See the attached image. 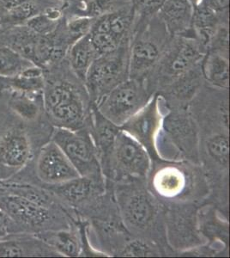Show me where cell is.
<instances>
[{"label": "cell", "mask_w": 230, "mask_h": 258, "mask_svg": "<svg viewBox=\"0 0 230 258\" xmlns=\"http://www.w3.org/2000/svg\"><path fill=\"white\" fill-rule=\"evenodd\" d=\"M94 179L79 176L58 184L45 185L44 188L71 205H78L86 199L93 189Z\"/></svg>", "instance_id": "cell-21"}, {"label": "cell", "mask_w": 230, "mask_h": 258, "mask_svg": "<svg viewBox=\"0 0 230 258\" xmlns=\"http://www.w3.org/2000/svg\"><path fill=\"white\" fill-rule=\"evenodd\" d=\"M97 57L90 35H87L70 45L65 55V60L74 75L84 83L88 71Z\"/></svg>", "instance_id": "cell-19"}, {"label": "cell", "mask_w": 230, "mask_h": 258, "mask_svg": "<svg viewBox=\"0 0 230 258\" xmlns=\"http://www.w3.org/2000/svg\"><path fill=\"white\" fill-rule=\"evenodd\" d=\"M22 233L14 221L0 209V240L11 237L12 235Z\"/></svg>", "instance_id": "cell-32"}, {"label": "cell", "mask_w": 230, "mask_h": 258, "mask_svg": "<svg viewBox=\"0 0 230 258\" xmlns=\"http://www.w3.org/2000/svg\"><path fill=\"white\" fill-rule=\"evenodd\" d=\"M54 249L31 233H18L0 240V257L51 256Z\"/></svg>", "instance_id": "cell-14"}, {"label": "cell", "mask_w": 230, "mask_h": 258, "mask_svg": "<svg viewBox=\"0 0 230 258\" xmlns=\"http://www.w3.org/2000/svg\"><path fill=\"white\" fill-rule=\"evenodd\" d=\"M0 209L14 221L22 233L35 234L47 231L53 223L52 208L2 189Z\"/></svg>", "instance_id": "cell-7"}, {"label": "cell", "mask_w": 230, "mask_h": 258, "mask_svg": "<svg viewBox=\"0 0 230 258\" xmlns=\"http://www.w3.org/2000/svg\"><path fill=\"white\" fill-rule=\"evenodd\" d=\"M58 1L63 4L64 7L68 6H78L79 8H81L82 6H83V5L79 2V0H58Z\"/></svg>", "instance_id": "cell-35"}, {"label": "cell", "mask_w": 230, "mask_h": 258, "mask_svg": "<svg viewBox=\"0 0 230 258\" xmlns=\"http://www.w3.org/2000/svg\"><path fill=\"white\" fill-rule=\"evenodd\" d=\"M165 0H131L135 22L146 21L158 15Z\"/></svg>", "instance_id": "cell-30"}, {"label": "cell", "mask_w": 230, "mask_h": 258, "mask_svg": "<svg viewBox=\"0 0 230 258\" xmlns=\"http://www.w3.org/2000/svg\"><path fill=\"white\" fill-rule=\"evenodd\" d=\"M135 24L132 4L96 18L91 31L104 33L119 45L131 41Z\"/></svg>", "instance_id": "cell-12"}, {"label": "cell", "mask_w": 230, "mask_h": 258, "mask_svg": "<svg viewBox=\"0 0 230 258\" xmlns=\"http://www.w3.org/2000/svg\"><path fill=\"white\" fill-rule=\"evenodd\" d=\"M42 99L44 110L56 126L78 130L84 123L85 103L72 80H46Z\"/></svg>", "instance_id": "cell-3"}, {"label": "cell", "mask_w": 230, "mask_h": 258, "mask_svg": "<svg viewBox=\"0 0 230 258\" xmlns=\"http://www.w3.org/2000/svg\"><path fill=\"white\" fill-rule=\"evenodd\" d=\"M172 36L158 15L135 22L130 41L129 79L146 80L160 60Z\"/></svg>", "instance_id": "cell-1"}, {"label": "cell", "mask_w": 230, "mask_h": 258, "mask_svg": "<svg viewBox=\"0 0 230 258\" xmlns=\"http://www.w3.org/2000/svg\"><path fill=\"white\" fill-rule=\"evenodd\" d=\"M151 250L143 241L135 240L128 243L121 252L124 256H148L152 255Z\"/></svg>", "instance_id": "cell-31"}, {"label": "cell", "mask_w": 230, "mask_h": 258, "mask_svg": "<svg viewBox=\"0 0 230 258\" xmlns=\"http://www.w3.org/2000/svg\"><path fill=\"white\" fill-rule=\"evenodd\" d=\"M27 1H31V0H2L1 6H2L4 12H6L7 10L12 9L15 6H19L21 4L27 2Z\"/></svg>", "instance_id": "cell-34"}, {"label": "cell", "mask_w": 230, "mask_h": 258, "mask_svg": "<svg viewBox=\"0 0 230 258\" xmlns=\"http://www.w3.org/2000/svg\"><path fill=\"white\" fill-rule=\"evenodd\" d=\"M12 91L30 95H43L45 74L42 68L33 64L14 78L2 79Z\"/></svg>", "instance_id": "cell-23"}, {"label": "cell", "mask_w": 230, "mask_h": 258, "mask_svg": "<svg viewBox=\"0 0 230 258\" xmlns=\"http://www.w3.org/2000/svg\"><path fill=\"white\" fill-rule=\"evenodd\" d=\"M193 7L187 0H165L158 15L171 36L193 35Z\"/></svg>", "instance_id": "cell-15"}, {"label": "cell", "mask_w": 230, "mask_h": 258, "mask_svg": "<svg viewBox=\"0 0 230 258\" xmlns=\"http://www.w3.org/2000/svg\"><path fill=\"white\" fill-rule=\"evenodd\" d=\"M131 3V0H91L83 5L78 16L98 18Z\"/></svg>", "instance_id": "cell-26"}, {"label": "cell", "mask_w": 230, "mask_h": 258, "mask_svg": "<svg viewBox=\"0 0 230 258\" xmlns=\"http://www.w3.org/2000/svg\"><path fill=\"white\" fill-rule=\"evenodd\" d=\"M0 23H1V16H0Z\"/></svg>", "instance_id": "cell-38"}, {"label": "cell", "mask_w": 230, "mask_h": 258, "mask_svg": "<svg viewBox=\"0 0 230 258\" xmlns=\"http://www.w3.org/2000/svg\"><path fill=\"white\" fill-rule=\"evenodd\" d=\"M159 99V95H154L145 106L120 126L139 141L148 152L154 149L155 140L160 131L162 124Z\"/></svg>", "instance_id": "cell-11"}, {"label": "cell", "mask_w": 230, "mask_h": 258, "mask_svg": "<svg viewBox=\"0 0 230 258\" xmlns=\"http://www.w3.org/2000/svg\"><path fill=\"white\" fill-rule=\"evenodd\" d=\"M90 1H91V0H79V2H80L82 5H85V4L90 2Z\"/></svg>", "instance_id": "cell-37"}, {"label": "cell", "mask_w": 230, "mask_h": 258, "mask_svg": "<svg viewBox=\"0 0 230 258\" xmlns=\"http://www.w3.org/2000/svg\"><path fill=\"white\" fill-rule=\"evenodd\" d=\"M190 4H191V6L194 8L195 6H198L199 4L201 3L202 0H187Z\"/></svg>", "instance_id": "cell-36"}, {"label": "cell", "mask_w": 230, "mask_h": 258, "mask_svg": "<svg viewBox=\"0 0 230 258\" xmlns=\"http://www.w3.org/2000/svg\"><path fill=\"white\" fill-rule=\"evenodd\" d=\"M42 96L12 91L7 102L8 109L15 117L22 121L33 122L37 120L41 114V108H43Z\"/></svg>", "instance_id": "cell-22"}, {"label": "cell", "mask_w": 230, "mask_h": 258, "mask_svg": "<svg viewBox=\"0 0 230 258\" xmlns=\"http://www.w3.org/2000/svg\"><path fill=\"white\" fill-rule=\"evenodd\" d=\"M229 21V15H219L199 4L193 8L192 30L195 38L206 49L211 36L222 22Z\"/></svg>", "instance_id": "cell-18"}, {"label": "cell", "mask_w": 230, "mask_h": 258, "mask_svg": "<svg viewBox=\"0 0 230 258\" xmlns=\"http://www.w3.org/2000/svg\"><path fill=\"white\" fill-rule=\"evenodd\" d=\"M207 152L210 158L224 168L228 166L229 141L227 135H216L210 137L206 143Z\"/></svg>", "instance_id": "cell-28"}, {"label": "cell", "mask_w": 230, "mask_h": 258, "mask_svg": "<svg viewBox=\"0 0 230 258\" xmlns=\"http://www.w3.org/2000/svg\"><path fill=\"white\" fill-rule=\"evenodd\" d=\"M200 4L219 15H229V0H202Z\"/></svg>", "instance_id": "cell-33"}, {"label": "cell", "mask_w": 230, "mask_h": 258, "mask_svg": "<svg viewBox=\"0 0 230 258\" xmlns=\"http://www.w3.org/2000/svg\"><path fill=\"white\" fill-rule=\"evenodd\" d=\"M33 64L12 47H0V78H14Z\"/></svg>", "instance_id": "cell-25"}, {"label": "cell", "mask_w": 230, "mask_h": 258, "mask_svg": "<svg viewBox=\"0 0 230 258\" xmlns=\"http://www.w3.org/2000/svg\"><path fill=\"white\" fill-rule=\"evenodd\" d=\"M150 95L145 80L128 79L103 95L94 104L102 116L120 127L146 105Z\"/></svg>", "instance_id": "cell-4"}, {"label": "cell", "mask_w": 230, "mask_h": 258, "mask_svg": "<svg viewBox=\"0 0 230 258\" xmlns=\"http://www.w3.org/2000/svg\"><path fill=\"white\" fill-rule=\"evenodd\" d=\"M206 49L191 35H176L170 39L160 60L148 78L146 84L151 89L163 90L187 71L199 64Z\"/></svg>", "instance_id": "cell-2"}, {"label": "cell", "mask_w": 230, "mask_h": 258, "mask_svg": "<svg viewBox=\"0 0 230 258\" xmlns=\"http://www.w3.org/2000/svg\"><path fill=\"white\" fill-rule=\"evenodd\" d=\"M35 235L58 254L66 256H78L79 255L81 249L79 241L76 235L72 232L47 230Z\"/></svg>", "instance_id": "cell-24"}, {"label": "cell", "mask_w": 230, "mask_h": 258, "mask_svg": "<svg viewBox=\"0 0 230 258\" xmlns=\"http://www.w3.org/2000/svg\"><path fill=\"white\" fill-rule=\"evenodd\" d=\"M204 82L213 88L227 91L229 86V60L227 56L208 51L201 61Z\"/></svg>", "instance_id": "cell-17"}, {"label": "cell", "mask_w": 230, "mask_h": 258, "mask_svg": "<svg viewBox=\"0 0 230 258\" xmlns=\"http://www.w3.org/2000/svg\"><path fill=\"white\" fill-rule=\"evenodd\" d=\"M35 172L44 185L58 184L81 176L62 150L52 141L40 150Z\"/></svg>", "instance_id": "cell-10"}, {"label": "cell", "mask_w": 230, "mask_h": 258, "mask_svg": "<svg viewBox=\"0 0 230 258\" xmlns=\"http://www.w3.org/2000/svg\"><path fill=\"white\" fill-rule=\"evenodd\" d=\"M114 165L119 172L135 178H144L150 170L148 150L125 130L120 128L114 140L111 170Z\"/></svg>", "instance_id": "cell-9"}, {"label": "cell", "mask_w": 230, "mask_h": 258, "mask_svg": "<svg viewBox=\"0 0 230 258\" xmlns=\"http://www.w3.org/2000/svg\"><path fill=\"white\" fill-rule=\"evenodd\" d=\"M96 19L85 16L64 17V27L70 46L90 34Z\"/></svg>", "instance_id": "cell-27"}, {"label": "cell", "mask_w": 230, "mask_h": 258, "mask_svg": "<svg viewBox=\"0 0 230 258\" xmlns=\"http://www.w3.org/2000/svg\"><path fill=\"white\" fill-rule=\"evenodd\" d=\"M229 21L220 24L215 33L210 38L207 52L212 51L223 55H229Z\"/></svg>", "instance_id": "cell-29"}, {"label": "cell", "mask_w": 230, "mask_h": 258, "mask_svg": "<svg viewBox=\"0 0 230 258\" xmlns=\"http://www.w3.org/2000/svg\"><path fill=\"white\" fill-rule=\"evenodd\" d=\"M187 183L186 171L179 165L172 164L157 170L152 179V184L157 193L169 199L180 197L187 188Z\"/></svg>", "instance_id": "cell-16"}, {"label": "cell", "mask_w": 230, "mask_h": 258, "mask_svg": "<svg viewBox=\"0 0 230 258\" xmlns=\"http://www.w3.org/2000/svg\"><path fill=\"white\" fill-rule=\"evenodd\" d=\"M32 143L23 125H13L0 134V182H9L32 158Z\"/></svg>", "instance_id": "cell-8"}, {"label": "cell", "mask_w": 230, "mask_h": 258, "mask_svg": "<svg viewBox=\"0 0 230 258\" xmlns=\"http://www.w3.org/2000/svg\"><path fill=\"white\" fill-rule=\"evenodd\" d=\"M204 80L202 75L201 62L187 71L163 89L166 94L179 101H189L202 89Z\"/></svg>", "instance_id": "cell-20"}, {"label": "cell", "mask_w": 230, "mask_h": 258, "mask_svg": "<svg viewBox=\"0 0 230 258\" xmlns=\"http://www.w3.org/2000/svg\"><path fill=\"white\" fill-rule=\"evenodd\" d=\"M0 83H1V81H0ZM0 89H1V84H0Z\"/></svg>", "instance_id": "cell-39"}, {"label": "cell", "mask_w": 230, "mask_h": 258, "mask_svg": "<svg viewBox=\"0 0 230 258\" xmlns=\"http://www.w3.org/2000/svg\"><path fill=\"white\" fill-rule=\"evenodd\" d=\"M130 41L94 60L85 77V90L96 103L97 100L129 79Z\"/></svg>", "instance_id": "cell-5"}, {"label": "cell", "mask_w": 230, "mask_h": 258, "mask_svg": "<svg viewBox=\"0 0 230 258\" xmlns=\"http://www.w3.org/2000/svg\"><path fill=\"white\" fill-rule=\"evenodd\" d=\"M51 141L62 150L80 176L92 179L99 177L98 153L87 132L55 126Z\"/></svg>", "instance_id": "cell-6"}, {"label": "cell", "mask_w": 230, "mask_h": 258, "mask_svg": "<svg viewBox=\"0 0 230 258\" xmlns=\"http://www.w3.org/2000/svg\"><path fill=\"white\" fill-rule=\"evenodd\" d=\"M121 209L125 221L137 230L149 227L157 215L154 200L145 191H135L127 195L122 201Z\"/></svg>", "instance_id": "cell-13"}]
</instances>
